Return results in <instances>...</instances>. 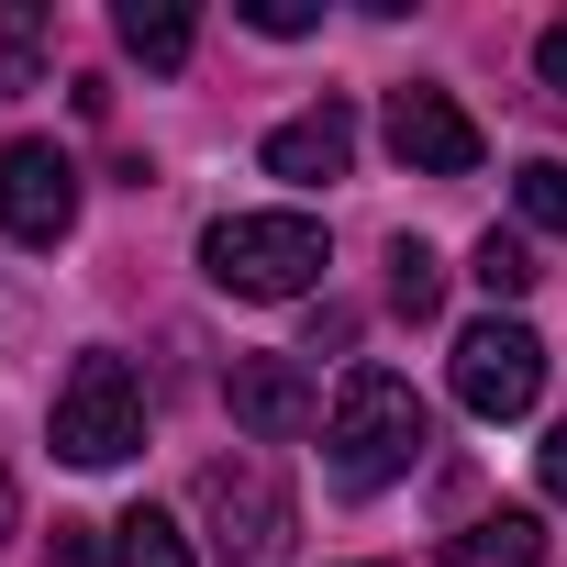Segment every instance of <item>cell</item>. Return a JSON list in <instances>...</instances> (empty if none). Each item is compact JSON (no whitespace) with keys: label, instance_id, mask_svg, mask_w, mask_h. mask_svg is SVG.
<instances>
[{"label":"cell","instance_id":"cell-1","mask_svg":"<svg viewBox=\"0 0 567 567\" xmlns=\"http://www.w3.org/2000/svg\"><path fill=\"white\" fill-rule=\"evenodd\" d=\"M423 445H434V412H423V390H412L401 368H357V379L334 390V412H323V456H334V489H346V501L412 478Z\"/></svg>","mask_w":567,"mask_h":567},{"label":"cell","instance_id":"cell-2","mask_svg":"<svg viewBox=\"0 0 567 567\" xmlns=\"http://www.w3.org/2000/svg\"><path fill=\"white\" fill-rule=\"evenodd\" d=\"M200 267H212V290H234V301H301L323 278V223L312 212H223L200 234Z\"/></svg>","mask_w":567,"mask_h":567},{"label":"cell","instance_id":"cell-3","mask_svg":"<svg viewBox=\"0 0 567 567\" xmlns=\"http://www.w3.org/2000/svg\"><path fill=\"white\" fill-rule=\"evenodd\" d=\"M200 523L223 545V567H278L290 556V489H278L267 445H234L200 467Z\"/></svg>","mask_w":567,"mask_h":567},{"label":"cell","instance_id":"cell-4","mask_svg":"<svg viewBox=\"0 0 567 567\" xmlns=\"http://www.w3.org/2000/svg\"><path fill=\"white\" fill-rule=\"evenodd\" d=\"M134 445H145V379L112 346H90L68 368V390H56V456L68 467H123Z\"/></svg>","mask_w":567,"mask_h":567},{"label":"cell","instance_id":"cell-5","mask_svg":"<svg viewBox=\"0 0 567 567\" xmlns=\"http://www.w3.org/2000/svg\"><path fill=\"white\" fill-rule=\"evenodd\" d=\"M456 401H467L478 423L534 412V401H545V334H534V323H512V312L467 323V334H456Z\"/></svg>","mask_w":567,"mask_h":567},{"label":"cell","instance_id":"cell-6","mask_svg":"<svg viewBox=\"0 0 567 567\" xmlns=\"http://www.w3.org/2000/svg\"><path fill=\"white\" fill-rule=\"evenodd\" d=\"M68 223H79V167H68V145H45V134L0 145V234L45 256V245H68Z\"/></svg>","mask_w":567,"mask_h":567},{"label":"cell","instance_id":"cell-7","mask_svg":"<svg viewBox=\"0 0 567 567\" xmlns=\"http://www.w3.org/2000/svg\"><path fill=\"white\" fill-rule=\"evenodd\" d=\"M390 156H401L412 178H467V167H478V123L456 112V90L401 79V90H390Z\"/></svg>","mask_w":567,"mask_h":567},{"label":"cell","instance_id":"cell-8","mask_svg":"<svg viewBox=\"0 0 567 567\" xmlns=\"http://www.w3.org/2000/svg\"><path fill=\"white\" fill-rule=\"evenodd\" d=\"M223 401H234V423H245L256 445H290V434H312V423H323V390L301 379V357H234Z\"/></svg>","mask_w":567,"mask_h":567},{"label":"cell","instance_id":"cell-9","mask_svg":"<svg viewBox=\"0 0 567 567\" xmlns=\"http://www.w3.org/2000/svg\"><path fill=\"white\" fill-rule=\"evenodd\" d=\"M346 167H357V112L346 101H312L267 134V178H290V189H334Z\"/></svg>","mask_w":567,"mask_h":567},{"label":"cell","instance_id":"cell-10","mask_svg":"<svg viewBox=\"0 0 567 567\" xmlns=\"http://www.w3.org/2000/svg\"><path fill=\"white\" fill-rule=\"evenodd\" d=\"M112 34H123V56H134V68H156V79H167V68H189V45H200V23L178 12V0H123Z\"/></svg>","mask_w":567,"mask_h":567},{"label":"cell","instance_id":"cell-11","mask_svg":"<svg viewBox=\"0 0 567 567\" xmlns=\"http://www.w3.org/2000/svg\"><path fill=\"white\" fill-rule=\"evenodd\" d=\"M445 567H545V523L534 512H478V523H456Z\"/></svg>","mask_w":567,"mask_h":567},{"label":"cell","instance_id":"cell-12","mask_svg":"<svg viewBox=\"0 0 567 567\" xmlns=\"http://www.w3.org/2000/svg\"><path fill=\"white\" fill-rule=\"evenodd\" d=\"M112 567H200V556H189V534H178L156 501H134V512L112 523Z\"/></svg>","mask_w":567,"mask_h":567},{"label":"cell","instance_id":"cell-13","mask_svg":"<svg viewBox=\"0 0 567 567\" xmlns=\"http://www.w3.org/2000/svg\"><path fill=\"white\" fill-rule=\"evenodd\" d=\"M434 301H445V256H434L423 234H401V245H390V312H401V323H434Z\"/></svg>","mask_w":567,"mask_h":567},{"label":"cell","instance_id":"cell-14","mask_svg":"<svg viewBox=\"0 0 567 567\" xmlns=\"http://www.w3.org/2000/svg\"><path fill=\"white\" fill-rule=\"evenodd\" d=\"M467 278H478L489 301H523L545 267H534V245H523V234H501V223H489V234H478V256H467Z\"/></svg>","mask_w":567,"mask_h":567},{"label":"cell","instance_id":"cell-15","mask_svg":"<svg viewBox=\"0 0 567 567\" xmlns=\"http://www.w3.org/2000/svg\"><path fill=\"white\" fill-rule=\"evenodd\" d=\"M512 200H523L534 234H567V156H523L512 167Z\"/></svg>","mask_w":567,"mask_h":567},{"label":"cell","instance_id":"cell-16","mask_svg":"<svg viewBox=\"0 0 567 567\" xmlns=\"http://www.w3.org/2000/svg\"><path fill=\"white\" fill-rule=\"evenodd\" d=\"M34 45H45V23H34V12H12V23H0V79H12V90L34 79Z\"/></svg>","mask_w":567,"mask_h":567},{"label":"cell","instance_id":"cell-17","mask_svg":"<svg viewBox=\"0 0 567 567\" xmlns=\"http://www.w3.org/2000/svg\"><path fill=\"white\" fill-rule=\"evenodd\" d=\"M234 12L256 23V34H312L323 12H312V0H234Z\"/></svg>","mask_w":567,"mask_h":567},{"label":"cell","instance_id":"cell-18","mask_svg":"<svg viewBox=\"0 0 567 567\" xmlns=\"http://www.w3.org/2000/svg\"><path fill=\"white\" fill-rule=\"evenodd\" d=\"M45 567H112V556H101L90 523H56V534H45Z\"/></svg>","mask_w":567,"mask_h":567},{"label":"cell","instance_id":"cell-19","mask_svg":"<svg viewBox=\"0 0 567 567\" xmlns=\"http://www.w3.org/2000/svg\"><path fill=\"white\" fill-rule=\"evenodd\" d=\"M534 478H545V489L567 501V412H556V434H545V456H534Z\"/></svg>","mask_w":567,"mask_h":567},{"label":"cell","instance_id":"cell-20","mask_svg":"<svg viewBox=\"0 0 567 567\" xmlns=\"http://www.w3.org/2000/svg\"><path fill=\"white\" fill-rule=\"evenodd\" d=\"M534 68H545V90L567 101V23H545V45H534Z\"/></svg>","mask_w":567,"mask_h":567},{"label":"cell","instance_id":"cell-21","mask_svg":"<svg viewBox=\"0 0 567 567\" xmlns=\"http://www.w3.org/2000/svg\"><path fill=\"white\" fill-rule=\"evenodd\" d=\"M0 545H12V467H0Z\"/></svg>","mask_w":567,"mask_h":567}]
</instances>
